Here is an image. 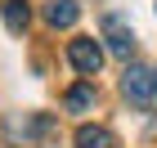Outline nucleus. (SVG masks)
Returning <instances> with one entry per match:
<instances>
[{
    "mask_svg": "<svg viewBox=\"0 0 157 148\" xmlns=\"http://www.w3.org/2000/svg\"><path fill=\"white\" fill-rule=\"evenodd\" d=\"M121 90H126V99H130V103L153 108V99H157V72H153V67H144V63H126Z\"/></svg>",
    "mask_w": 157,
    "mask_h": 148,
    "instance_id": "obj_1",
    "label": "nucleus"
},
{
    "mask_svg": "<svg viewBox=\"0 0 157 148\" xmlns=\"http://www.w3.org/2000/svg\"><path fill=\"white\" fill-rule=\"evenodd\" d=\"M103 40H108V54H117L121 63H130L135 54V27L121 18V13H103Z\"/></svg>",
    "mask_w": 157,
    "mask_h": 148,
    "instance_id": "obj_2",
    "label": "nucleus"
},
{
    "mask_svg": "<svg viewBox=\"0 0 157 148\" xmlns=\"http://www.w3.org/2000/svg\"><path fill=\"white\" fill-rule=\"evenodd\" d=\"M67 63H72L81 76H99V67H103V45H99L94 36H76L72 45H67Z\"/></svg>",
    "mask_w": 157,
    "mask_h": 148,
    "instance_id": "obj_3",
    "label": "nucleus"
},
{
    "mask_svg": "<svg viewBox=\"0 0 157 148\" xmlns=\"http://www.w3.org/2000/svg\"><path fill=\"white\" fill-rule=\"evenodd\" d=\"M49 130H54V121H49V117H40V112H32V117H23V121L13 117V121L5 126V135H9L13 144H23V148H36L40 139L49 135Z\"/></svg>",
    "mask_w": 157,
    "mask_h": 148,
    "instance_id": "obj_4",
    "label": "nucleus"
},
{
    "mask_svg": "<svg viewBox=\"0 0 157 148\" xmlns=\"http://www.w3.org/2000/svg\"><path fill=\"white\" fill-rule=\"evenodd\" d=\"M76 18H81V5L76 0H49L45 5V23L49 27H72Z\"/></svg>",
    "mask_w": 157,
    "mask_h": 148,
    "instance_id": "obj_5",
    "label": "nucleus"
},
{
    "mask_svg": "<svg viewBox=\"0 0 157 148\" xmlns=\"http://www.w3.org/2000/svg\"><path fill=\"white\" fill-rule=\"evenodd\" d=\"M0 13H5V27H9V32H27V23H32L27 0H5V5H0Z\"/></svg>",
    "mask_w": 157,
    "mask_h": 148,
    "instance_id": "obj_6",
    "label": "nucleus"
},
{
    "mask_svg": "<svg viewBox=\"0 0 157 148\" xmlns=\"http://www.w3.org/2000/svg\"><path fill=\"white\" fill-rule=\"evenodd\" d=\"M63 108H67V112H90V108H94V85H90V81L72 85L67 94H63Z\"/></svg>",
    "mask_w": 157,
    "mask_h": 148,
    "instance_id": "obj_7",
    "label": "nucleus"
},
{
    "mask_svg": "<svg viewBox=\"0 0 157 148\" xmlns=\"http://www.w3.org/2000/svg\"><path fill=\"white\" fill-rule=\"evenodd\" d=\"M76 148H117V139H112V130H103V126H81V130H76Z\"/></svg>",
    "mask_w": 157,
    "mask_h": 148,
    "instance_id": "obj_8",
    "label": "nucleus"
}]
</instances>
